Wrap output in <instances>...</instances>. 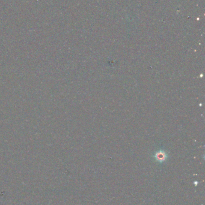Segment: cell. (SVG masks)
I'll return each mask as SVG.
<instances>
[{"label":"cell","mask_w":205,"mask_h":205,"mask_svg":"<svg viewBox=\"0 0 205 205\" xmlns=\"http://www.w3.org/2000/svg\"><path fill=\"white\" fill-rule=\"evenodd\" d=\"M198 183H199V182H197V181H194V184L196 186H197V185H198Z\"/></svg>","instance_id":"obj_2"},{"label":"cell","mask_w":205,"mask_h":205,"mask_svg":"<svg viewBox=\"0 0 205 205\" xmlns=\"http://www.w3.org/2000/svg\"><path fill=\"white\" fill-rule=\"evenodd\" d=\"M155 158L157 161L160 163H163L167 160V154L164 151L160 150L156 152L155 155Z\"/></svg>","instance_id":"obj_1"}]
</instances>
